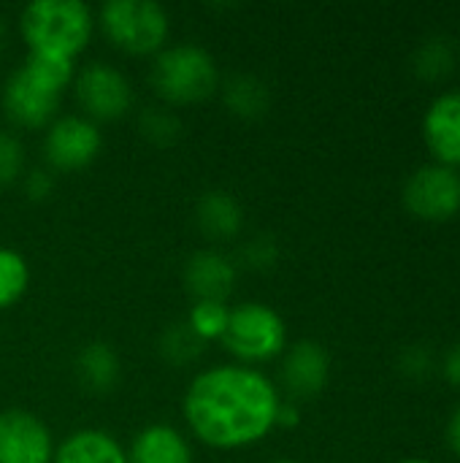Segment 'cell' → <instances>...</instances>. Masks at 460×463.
Wrapping results in <instances>:
<instances>
[{
    "mask_svg": "<svg viewBox=\"0 0 460 463\" xmlns=\"http://www.w3.org/2000/svg\"><path fill=\"white\" fill-rule=\"evenodd\" d=\"M5 41H8V24H5V16L0 14V52L5 49Z\"/></svg>",
    "mask_w": 460,
    "mask_h": 463,
    "instance_id": "31",
    "label": "cell"
},
{
    "mask_svg": "<svg viewBox=\"0 0 460 463\" xmlns=\"http://www.w3.org/2000/svg\"><path fill=\"white\" fill-rule=\"evenodd\" d=\"M195 225L211 241H233L244 228V206L228 190H206L195 201Z\"/></svg>",
    "mask_w": 460,
    "mask_h": 463,
    "instance_id": "15",
    "label": "cell"
},
{
    "mask_svg": "<svg viewBox=\"0 0 460 463\" xmlns=\"http://www.w3.org/2000/svg\"><path fill=\"white\" fill-rule=\"evenodd\" d=\"M192 448L187 437L171 423H149L144 426L130 448L127 463H192Z\"/></svg>",
    "mask_w": 460,
    "mask_h": 463,
    "instance_id": "14",
    "label": "cell"
},
{
    "mask_svg": "<svg viewBox=\"0 0 460 463\" xmlns=\"http://www.w3.org/2000/svg\"><path fill=\"white\" fill-rule=\"evenodd\" d=\"M103 146L98 122L84 114H65L46 125L43 157L54 171H81L87 168Z\"/></svg>",
    "mask_w": 460,
    "mask_h": 463,
    "instance_id": "8",
    "label": "cell"
},
{
    "mask_svg": "<svg viewBox=\"0 0 460 463\" xmlns=\"http://www.w3.org/2000/svg\"><path fill=\"white\" fill-rule=\"evenodd\" d=\"M76 100L84 109V117L92 122L98 119H119L133 106V87L127 76L108 65V62H87L81 71H76L73 79Z\"/></svg>",
    "mask_w": 460,
    "mask_h": 463,
    "instance_id": "7",
    "label": "cell"
},
{
    "mask_svg": "<svg viewBox=\"0 0 460 463\" xmlns=\"http://www.w3.org/2000/svg\"><path fill=\"white\" fill-rule=\"evenodd\" d=\"M95 24L127 54H157L171 33L168 11L155 0H106Z\"/></svg>",
    "mask_w": 460,
    "mask_h": 463,
    "instance_id": "4",
    "label": "cell"
},
{
    "mask_svg": "<svg viewBox=\"0 0 460 463\" xmlns=\"http://www.w3.org/2000/svg\"><path fill=\"white\" fill-rule=\"evenodd\" d=\"M19 33L27 52L76 60L95 33V14L81 0H33L19 14Z\"/></svg>",
    "mask_w": 460,
    "mask_h": 463,
    "instance_id": "2",
    "label": "cell"
},
{
    "mask_svg": "<svg viewBox=\"0 0 460 463\" xmlns=\"http://www.w3.org/2000/svg\"><path fill=\"white\" fill-rule=\"evenodd\" d=\"M30 288V266L22 252L0 247V309L14 307Z\"/></svg>",
    "mask_w": 460,
    "mask_h": 463,
    "instance_id": "21",
    "label": "cell"
},
{
    "mask_svg": "<svg viewBox=\"0 0 460 463\" xmlns=\"http://www.w3.org/2000/svg\"><path fill=\"white\" fill-rule=\"evenodd\" d=\"M141 136L155 146H171L182 136V119L171 106H149L138 117Z\"/></svg>",
    "mask_w": 460,
    "mask_h": 463,
    "instance_id": "22",
    "label": "cell"
},
{
    "mask_svg": "<svg viewBox=\"0 0 460 463\" xmlns=\"http://www.w3.org/2000/svg\"><path fill=\"white\" fill-rule=\"evenodd\" d=\"M222 345L239 364L255 366L279 358L287 350V326L277 309L260 301L230 307Z\"/></svg>",
    "mask_w": 460,
    "mask_h": 463,
    "instance_id": "5",
    "label": "cell"
},
{
    "mask_svg": "<svg viewBox=\"0 0 460 463\" xmlns=\"http://www.w3.org/2000/svg\"><path fill=\"white\" fill-rule=\"evenodd\" d=\"M54 439L49 426L27 410L0 412V463H52Z\"/></svg>",
    "mask_w": 460,
    "mask_h": 463,
    "instance_id": "10",
    "label": "cell"
},
{
    "mask_svg": "<svg viewBox=\"0 0 460 463\" xmlns=\"http://www.w3.org/2000/svg\"><path fill=\"white\" fill-rule=\"evenodd\" d=\"M447 445L453 448V453L460 456V407L453 412V418L447 423Z\"/></svg>",
    "mask_w": 460,
    "mask_h": 463,
    "instance_id": "30",
    "label": "cell"
},
{
    "mask_svg": "<svg viewBox=\"0 0 460 463\" xmlns=\"http://www.w3.org/2000/svg\"><path fill=\"white\" fill-rule=\"evenodd\" d=\"M282 385L293 399H314L331 380V355L314 339H301L282 353Z\"/></svg>",
    "mask_w": 460,
    "mask_h": 463,
    "instance_id": "11",
    "label": "cell"
},
{
    "mask_svg": "<svg viewBox=\"0 0 460 463\" xmlns=\"http://www.w3.org/2000/svg\"><path fill=\"white\" fill-rule=\"evenodd\" d=\"M52 463H127V450L103 429H79L54 448Z\"/></svg>",
    "mask_w": 460,
    "mask_h": 463,
    "instance_id": "17",
    "label": "cell"
},
{
    "mask_svg": "<svg viewBox=\"0 0 460 463\" xmlns=\"http://www.w3.org/2000/svg\"><path fill=\"white\" fill-rule=\"evenodd\" d=\"M149 79L168 106H190L220 90V65L198 43H171L155 54Z\"/></svg>",
    "mask_w": 460,
    "mask_h": 463,
    "instance_id": "3",
    "label": "cell"
},
{
    "mask_svg": "<svg viewBox=\"0 0 460 463\" xmlns=\"http://www.w3.org/2000/svg\"><path fill=\"white\" fill-rule=\"evenodd\" d=\"M24 163H27V155H24L22 141L14 133L0 130V184H14L16 179H22Z\"/></svg>",
    "mask_w": 460,
    "mask_h": 463,
    "instance_id": "24",
    "label": "cell"
},
{
    "mask_svg": "<svg viewBox=\"0 0 460 463\" xmlns=\"http://www.w3.org/2000/svg\"><path fill=\"white\" fill-rule=\"evenodd\" d=\"M157 350H160L163 361L171 366H192L203 355L206 342L187 326V320H182V323H171L160 334Z\"/></svg>",
    "mask_w": 460,
    "mask_h": 463,
    "instance_id": "19",
    "label": "cell"
},
{
    "mask_svg": "<svg viewBox=\"0 0 460 463\" xmlns=\"http://www.w3.org/2000/svg\"><path fill=\"white\" fill-rule=\"evenodd\" d=\"M442 372H445L447 383H450L453 388H458L460 391V342H455V345L447 350V355H445V364H442Z\"/></svg>",
    "mask_w": 460,
    "mask_h": 463,
    "instance_id": "28",
    "label": "cell"
},
{
    "mask_svg": "<svg viewBox=\"0 0 460 463\" xmlns=\"http://www.w3.org/2000/svg\"><path fill=\"white\" fill-rule=\"evenodd\" d=\"M274 463H296V461H274Z\"/></svg>",
    "mask_w": 460,
    "mask_h": 463,
    "instance_id": "33",
    "label": "cell"
},
{
    "mask_svg": "<svg viewBox=\"0 0 460 463\" xmlns=\"http://www.w3.org/2000/svg\"><path fill=\"white\" fill-rule=\"evenodd\" d=\"M399 366H401V374L404 377H409V380H426L434 372V358H431V353L426 347H407L401 353Z\"/></svg>",
    "mask_w": 460,
    "mask_h": 463,
    "instance_id": "26",
    "label": "cell"
},
{
    "mask_svg": "<svg viewBox=\"0 0 460 463\" xmlns=\"http://www.w3.org/2000/svg\"><path fill=\"white\" fill-rule=\"evenodd\" d=\"M282 396L255 366L222 364L198 372L182 402L187 429L209 448L239 450L271 434Z\"/></svg>",
    "mask_w": 460,
    "mask_h": 463,
    "instance_id": "1",
    "label": "cell"
},
{
    "mask_svg": "<svg viewBox=\"0 0 460 463\" xmlns=\"http://www.w3.org/2000/svg\"><path fill=\"white\" fill-rule=\"evenodd\" d=\"M399 463H431V461H423V458H407V461H399Z\"/></svg>",
    "mask_w": 460,
    "mask_h": 463,
    "instance_id": "32",
    "label": "cell"
},
{
    "mask_svg": "<svg viewBox=\"0 0 460 463\" xmlns=\"http://www.w3.org/2000/svg\"><path fill=\"white\" fill-rule=\"evenodd\" d=\"M228 317H230L228 301H195V304L190 307L187 326L209 345V342L225 336Z\"/></svg>",
    "mask_w": 460,
    "mask_h": 463,
    "instance_id": "23",
    "label": "cell"
},
{
    "mask_svg": "<svg viewBox=\"0 0 460 463\" xmlns=\"http://www.w3.org/2000/svg\"><path fill=\"white\" fill-rule=\"evenodd\" d=\"M404 206L426 222H447L460 212V174L431 163L420 165L404 184Z\"/></svg>",
    "mask_w": 460,
    "mask_h": 463,
    "instance_id": "6",
    "label": "cell"
},
{
    "mask_svg": "<svg viewBox=\"0 0 460 463\" xmlns=\"http://www.w3.org/2000/svg\"><path fill=\"white\" fill-rule=\"evenodd\" d=\"M455 65V52H453V43L447 38H428L418 46L415 52V60H412V68L418 73V79L423 81H439L445 79Z\"/></svg>",
    "mask_w": 460,
    "mask_h": 463,
    "instance_id": "20",
    "label": "cell"
},
{
    "mask_svg": "<svg viewBox=\"0 0 460 463\" xmlns=\"http://www.w3.org/2000/svg\"><path fill=\"white\" fill-rule=\"evenodd\" d=\"M62 90L19 65L3 84V111L19 128H46L60 109Z\"/></svg>",
    "mask_w": 460,
    "mask_h": 463,
    "instance_id": "9",
    "label": "cell"
},
{
    "mask_svg": "<svg viewBox=\"0 0 460 463\" xmlns=\"http://www.w3.org/2000/svg\"><path fill=\"white\" fill-rule=\"evenodd\" d=\"M298 423H301V412H298L296 402H282L279 404V412H277V426L296 429Z\"/></svg>",
    "mask_w": 460,
    "mask_h": 463,
    "instance_id": "29",
    "label": "cell"
},
{
    "mask_svg": "<svg viewBox=\"0 0 460 463\" xmlns=\"http://www.w3.org/2000/svg\"><path fill=\"white\" fill-rule=\"evenodd\" d=\"M423 138L439 165L460 168V92H442L423 117Z\"/></svg>",
    "mask_w": 460,
    "mask_h": 463,
    "instance_id": "13",
    "label": "cell"
},
{
    "mask_svg": "<svg viewBox=\"0 0 460 463\" xmlns=\"http://www.w3.org/2000/svg\"><path fill=\"white\" fill-rule=\"evenodd\" d=\"M239 258H241V263H244L247 269L263 271V269H271V266L277 263V258H279V244L274 241V236L258 233V236H252V239L241 247Z\"/></svg>",
    "mask_w": 460,
    "mask_h": 463,
    "instance_id": "25",
    "label": "cell"
},
{
    "mask_svg": "<svg viewBox=\"0 0 460 463\" xmlns=\"http://www.w3.org/2000/svg\"><path fill=\"white\" fill-rule=\"evenodd\" d=\"M22 190L30 201H46L54 190V176L52 171L46 168H33V171H24L22 176Z\"/></svg>",
    "mask_w": 460,
    "mask_h": 463,
    "instance_id": "27",
    "label": "cell"
},
{
    "mask_svg": "<svg viewBox=\"0 0 460 463\" xmlns=\"http://www.w3.org/2000/svg\"><path fill=\"white\" fill-rule=\"evenodd\" d=\"M222 100L236 117L258 119L271 109V90L252 73H236L222 84Z\"/></svg>",
    "mask_w": 460,
    "mask_h": 463,
    "instance_id": "18",
    "label": "cell"
},
{
    "mask_svg": "<svg viewBox=\"0 0 460 463\" xmlns=\"http://www.w3.org/2000/svg\"><path fill=\"white\" fill-rule=\"evenodd\" d=\"M73 372H76L79 385L87 393L106 396V393H111L119 385L122 364H119L117 350L108 342L95 339V342H87L79 350V355L73 361Z\"/></svg>",
    "mask_w": 460,
    "mask_h": 463,
    "instance_id": "16",
    "label": "cell"
},
{
    "mask_svg": "<svg viewBox=\"0 0 460 463\" xmlns=\"http://www.w3.org/2000/svg\"><path fill=\"white\" fill-rule=\"evenodd\" d=\"M236 263L220 250H198L184 263V288L195 301H228L236 288Z\"/></svg>",
    "mask_w": 460,
    "mask_h": 463,
    "instance_id": "12",
    "label": "cell"
}]
</instances>
